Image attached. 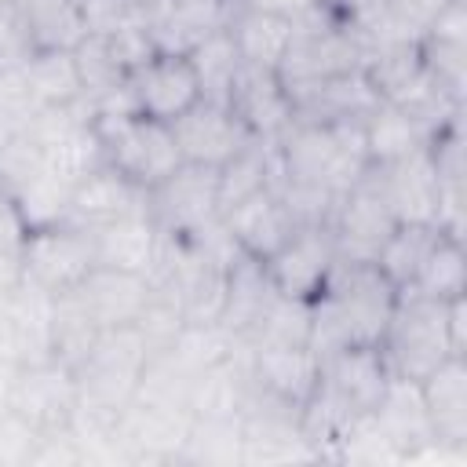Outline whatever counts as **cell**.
Segmentation results:
<instances>
[{
  "label": "cell",
  "mask_w": 467,
  "mask_h": 467,
  "mask_svg": "<svg viewBox=\"0 0 467 467\" xmlns=\"http://www.w3.org/2000/svg\"><path fill=\"white\" fill-rule=\"evenodd\" d=\"M73 292L88 306V314L95 317L99 328L135 325L142 306L153 296L146 274H124V270H109V266H95Z\"/></svg>",
  "instance_id": "22"
},
{
  "label": "cell",
  "mask_w": 467,
  "mask_h": 467,
  "mask_svg": "<svg viewBox=\"0 0 467 467\" xmlns=\"http://www.w3.org/2000/svg\"><path fill=\"white\" fill-rule=\"evenodd\" d=\"M150 215L161 230L193 234L219 219V168L179 164L161 186L150 190Z\"/></svg>",
  "instance_id": "10"
},
{
  "label": "cell",
  "mask_w": 467,
  "mask_h": 467,
  "mask_svg": "<svg viewBox=\"0 0 467 467\" xmlns=\"http://www.w3.org/2000/svg\"><path fill=\"white\" fill-rule=\"evenodd\" d=\"M40 431L26 423L18 412L0 405V467H29Z\"/></svg>",
  "instance_id": "40"
},
{
  "label": "cell",
  "mask_w": 467,
  "mask_h": 467,
  "mask_svg": "<svg viewBox=\"0 0 467 467\" xmlns=\"http://www.w3.org/2000/svg\"><path fill=\"white\" fill-rule=\"evenodd\" d=\"M427 416L438 441L467 449V358H449L420 379Z\"/></svg>",
  "instance_id": "23"
},
{
  "label": "cell",
  "mask_w": 467,
  "mask_h": 467,
  "mask_svg": "<svg viewBox=\"0 0 467 467\" xmlns=\"http://www.w3.org/2000/svg\"><path fill=\"white\" fill-rule=\"evenodd\" d=\"M22 270L33 285L47 288L51 296L77 288L95 270L91 230L77 223H51V226L29 230L22 244Z\"/></svg>",
  "instance_id": "6"
},
{
  "label": "cell",
  "mask_w": 467,
  "mask_h": 467,
  "mask_svg": "<svg viewBox=\"0 0 467 467\" xmlns=\"http://www.w3.org/2000/svg\"><path fill=\"white\" fill-rule=\"evenodd\" d=\"M387 379L390 368L379 347H343L321 358V383L354 412H372Z\"/></svg>",
  "instance_id": "21"
},
{
  "label": "cell",
  "mask_w": 467,
  "mask_h": 467,
  "mask_svg": "<svg viewBox=\"0 0 467 467\" xmlns=\"http://www.w3.org/2000/svg\"><path fill=\"white\" fill-rule=\"evenodd\" d=\"M336 263H339V248H336L332 226L328 223H299L292 230V237L270 259H263V270H266L274 292L310 303L325 288Z\"/></svg>",
  "instance_id": "7"
},
{
  "label": "cell",
  "mask_w": 467,
  "mask_h": 467,
  "mask_svg": "<svg viewBox=\"0 0 467 467\" xmlns=\"http://www.w3.org/2000/svg\"><path fill=\"white\" fill-rule=\"evenodd\" d=\"M29 55V36L22 22L18 0H0V62H15Z\"/></svg>",
  "instance_id": "42"
},
{
  "label": "cell",
  "mask_w": 467,
  "mask_h": 467,
  "mask_svg": "<svg viewBox=\"0 0 467 467\" xmlns=\"http://www.w3.org/2000/svg\"><path fill=\"white\" fill-rule=\"evenodd\" d=\"M383 175V190L390 201V212L398 223H423L438 226V201H441V179L434 168V157L427 146L412 150L409 157L394 164H376Z\"/></svg>",
  "instance_id": "17"
},
{
  "label": "cell",
  "mask_w": 467,
  "mask_h": 467,
  "mask_svg": "<svg viewBox=\"0 0 467 467\" xmlns=\"http://www.w3.org/2000/svg\"><path fill=\"white\" fill-rule=\"evenodd\" d=\"M226 33H230V40H234V47H237L244 66L277 69L281 58L288 55V44H292V18L234 4L230 18H226Z\"/></svg>",
  "instance_id": "25"
},
{
  "label": "cell",
  "mask_w": 467,
  "mask_h": 467,
  "mask_svg": "<svg viewBox=\"0 0 467 467\" xmlns=\"http://www.w3.org/2000/svg\"><path fill=\"white\" fill-rule=\"evenodd\" d=\"M26 281V270H22V255H11V252H0V306L18 292V285Z\"/></svg>",
  "instance_id": "47"
},
{
  "label": "cell",
  "mask_w": 467,
  "mask_h": 467,
  "mask_svg": "<svg viewBox=\"0 0 467 467\" xmlns=\"http://www.w3.org/2000/svg\"><path fill=\"white\" fill-rule=\"evenodd\" d=\"M328 226H332L339 259L376 263L383 241L398 226V219L390 212V201H387V190H383V175H379L376 164L347 193L336 197L332 215H328Z\"/></svg>",
  "instance_id": "5"
},
{
  "label": "cell",
  "mask_w": 467,
  "mask_h": 467,
  "mask_svg": "<svg viewBox=\"0 0 467 467\" xmlns=\"http://www.w3.org/2000/svg\"><path fill=\"white\" fill-rule=\"evenodd\" d=\"M310 325H314V310L306 299H288L281 292H274V299L266 303L263 317L252 325V332L241 339L244 347H263V343H310Z\"/></svg>",
  "instance_id": "36"
},
{
  "label": "cell",
  "mask_w": 467,
  "mask_h": 467,
  "mask_svg": "<svg viewBox=\"0 0 467 467\" xmlns=\"http://www.w3.org/2000/svg\"><path fill=\"white\" fill-rule=\"evenodd\" d=\"M361 135H365V150H368V164H394L401 157H409L412 150L427 146V131L416 124V117L394 102H379L365 120H361Z\"/></svg>",
  "instance_id": "29"
},
{
  "label": "cell",
  "mask_w": 467,
  "mask_h": 467,
  "mask_svg": "<svg viewBox=\"0 0 467 467\" xmlns=\"http://www.w3.org/2000/svg\"><path fill=\"white\" fill-rule=\"evenodd\" d=\"M95 131L102 135V150H106V164H113L120 175H128L135 186H142L146 193L153 186H161L179 164V142L171 124L164 120H150L142 113L131 117H117V120H91Z\"/></svg>",
  "instance_id": "4"
},
{
  "label": "cell",
  "mask_w": 467,
  "mask_h": 467,
  "mask_svg": "<svg viewBox=\"0 0 467 467\" xmlns=\"http://www.w3.org/2000/svg\"><path fill=\"white\" fill-rule=\"evenodd\" d=\"M91 241H95V266H109V270H124V274H146L153 255H157L161 226L150 212H135V215H124L117 223L91 230Z\"/></svg>",
  "instance_id": "24"
},
{
  "label": "cell",
  "mask_w": 467,
  "mask_h": 467,
  "mask_svg": "<svg viewBox=\"0 0 467 467\" xmlns=\"http://www.w3.org/2000/svg\"><path fill=\"white\" fill-rule=\"evenodd\" d=\"M445 325H449V343L456 358H467V296H456L445 303Z\"/></svg>",
  "instance_id": "45"
},
{
  "label": "cell",
  "mask_w": 467,
  "mask_h": 467,
  "mask_svg": "<svg viewBox=\"0 0 467 467\" xmlns=\"http://www.w3.org/2000/svg\"><path fill=\"white\" fill-rule=\"evenodd\" d=\"M29 237V226L11 197V190L0 186V252H11V255H22V244Z\"/></svg>",
  "instance_id": "44"
},
{
  "label": "cell",
  "mask_w": 467,
  "mask_h": 467,
  "mask_svg": "<svg viewBox=\"0 0 467 467\" xmlns=\"http://www.w3.org/2000/svg\"><path fill=\"white\" fill-rule=\"evenodd\" d=\"M379 350H383L387 368L394 376H405V379H416V383L427 372H434L441 361L456 358L452 343H449L445 303L431 299V296H420L412 288H401Z\"/></svg>",
  "instance_id": "2"
},
{
  "label": "cell",
  "mask_w": 467,
  "mask_h": 467,
  "mask_svg": "<svg viewBox=\"0 0 467 467\" xmlns=\"http://www.w3.org/2000/svg\"><path fill=\"white\" fill-rule=\"evenodd\" d=\"M150 358L153 354H150V347H146V339L135 325L102 328L95 336L91 350L73 368L80 398L95 401V405H106V409H124L135 398Z\"/></svg>",
  "instance_id": "3"
},
{
  "label": "cell",
  "mask_w": 467,
  "mask_h": 467,
  "mask_svg": "<svg viewBox=\"0 0 467 467\" xmlns=\"http://www.w3.org/2000/svg\"><path fill=\"white\" fill-rule=\"evenodd\" d=\"M230 109L234 117L248 128L252 139H281L296 124V102L277 77V69H259V66H241L234 91H230Z\"/></svg>",
  "instance_id": "14"
},
{
  "label": "cell",
  "mask_w": 467,
  "mask_h": 467,
  "mask_svg": "<svg viewBox=\"0 0 467 467\" xmlns=\"http://www.w3.org/2000/svg\"><path fill=\"white\" fill-rule=\"evenodd\" d=\"M412 292L431 296V299H456L467 296V252H463V237L452 234H438V241L431 244L427 259L420 263L412 285Z\"/></svg>",
  "instance_id": "33"
},
{
  "label": "cell",
  "mask_w": 467,
  "mask_h": 467,
  "mask_svg": "<svg viewBox=\"0 0 467 467\" xmlns=\"http://www.w3.org/2000/svg\"><path fill=\"white\" fill-rule=\"evenodd\" d=\"M398 303V288L376 263L339 259L325 288L310 299V347L325 358L343 347H379Z\"/></svg>",
  "instance_id": "1"
},
{
  "label": "cell",
  "mask_w": 467,
  "mask_h": 467,
  "mask_svg": "<svg viewBox=\"0 0 467 467\" xmlns=\"http://www.w3.org/2000/svg\"><path fill=\"white\" fill-rule=\"evenodd\" d=\"M379 91L368 80L365 66L336 73L321 84H314L306 95L296 99V120H314V124H361L376 106Z\"/></svg>",
  "instance_id": "20"
},
{
  "label": "cell",
  "mask_w": 467,
  "mask_h": 467,
  "mask_svg": "<svg viewBox=\"0 0 467 467\" xmlns=\"http://www.w3.org/2000/svg\"><path fill=\"white\" fill-rule=\"evenodd\" d=\"M171 131L182 161L204 164V168H223L230 157H237L252 142L248 128L234 117V109L212 106V102H197L193 109H186L179 120H171Z\"/></svg>",
  "instance_id": "13"
},
{
  "label": "cell",
  "mask_w": 467,
  "mask_h": 467,
  "mask_svg": "<svg viewBox=\"0 0 467 467\" xmlns=\"http://www.w3.org/2000/svg\"><path fill=\"white\" fill-rule=\"evenodd\" d=\"M29 467H84V456H80V445H77L73 431L69 427L40 431Z\"/></svg>",
  "instance_id": "41"
},
{
  "label": "cell",
  "mask_w": 467,
  "mask_h": 467,
  "mask_svg": "<svg viewBox=\"0 0 467 467\" xmlns=\"http://www.w3.org/2000/svg\"><path fill=\"white\" fill-rule=\"evenodd\" d=\"M379 431L387 434V441L394 445L398 460L401 463H412V456H420L427 445L438 441L434 434V423L427 416V405H423V394H420V383L416 379H405V376H394L387 379L376 409H372Z\"/></svg>",
  "instance_id": "18"
},
{
  "label": "cell",
  "mask_w": 467,
  "mask_h": 467,
  "mask_svg": "<svg viewBox=\"0 0 467 467\" xmlns=\"http://www.w3.org/2000/svg\"><path fill=\"white\" fill-rule=\"evenodd\" d=\"M73 190L77 182L58 175L55 168L40 164L36 171H29L18 186H11V197L26 219L29 230H40V226H51V223H66L69 215V201H73Z\"/></svg>",
  "instance_id": "30"
},
{
  "label": "cell",
  "mask_w": 467,
  "mask_h": 467,
  "mask_svg": "<svg viewBox=\"0 0 467 467\" xmlns=\"http://www.w3.org/2000/svg\"><path fill=\"white\" fill-rule=\"evenodd\" d=\"M131 95H135V109L150 120H179L186 109H193L201 102V88H197V73L190 66L186 55H164L157 51L142 69H135L131 77Z\"/></svg>",
  "instance_id": "11"
},
{
  "label": "cell",
  "mask_w": 467,
  "mask_h": 467,
  "mask_svg": "<svg viewBox=\"0 0 467 467\" xmlns=\"http://www.w3.org/2000/svg\"><path fill=\"white\" fill-rule=\"evenodd\" d=\"M423 36L449 40V44H467V0H445L434 11V18H431Z\"/></svg>",
  "instance_id": "43"
},
{
  "label": "cell",
  "mask_w": 467,
  "mask_h": 467,
  "mask_svg": "<svg viewBox=\"0 0 467 467\" xmlns=\"http://www.w3.org/2000/svg\"><path fill=\"white\" fill-rule=\"evenodd\" d=\"M15 368H18V365H11V361H4V358H0V405H4V394H7V383H11Z\"/></svg>",
  "instance_id": "48"
},
{
  "label": "cell",
  "mask_w": 467,
  "mask_h": 467,
  "mask_svg": "<svg viewBox=\"0 0 467 467\" xmlns=\"http://www.w3.org/2000/svg\"><path fill=\"white\" fill-rule=\"evenodd\" d=\"M186 58H190V66L197 73L201 102H212V106H226L230 109V91H234V80H237V73H241L244 62L237 55L226 26L215 29V33H208Z\"/></svg>",
  "instance_id": "32"
},
{
  "label": "cell",
  "mask_w": 467,
  "mask_h": 467,
  "mask_svg": "<svg viewBox=\"0 0 467 467\" xmlns=\"http://www.w3.org/2000/svg\"><path fill=\"white\" fill-rule=\"evenodd\" d=\"M73 62H77L80 88H84V99H88V102L106 99L109 91H117V88L128 80V73H124V69L117 66V58L109 55L106 40L95 36V33H88V36L73 47Z\"/></svg>",
  "instance_id": "37"
},
{
  "label": "cell",
  "mask_w": 467,
  "mask_h": 467,
  "mask_svg": "<svg viewBox=\"0 0 467 467\" xmlns=\"http://www.w3.org/2000/svg\"><path fill=\"white\" fill-rule=\"evenodd\" d=\"M234 0H153L146 7V26L164 55H190L208 33L223 29Z\"/></svg>",
  "instance_id": "16"
},
{
  "label": "cell",
  "mask_w": 467,
  "mask_h": 467,
  "mask_svg": "<svg viewBox=\"0 0 467 467\" xmlns=\"http://www.w3.org/2000/svg\"><path fill=\"white\" fill-rule=\"evenodd\" d=\"M219 223H223V230L237 241V248H241L244 255L259 259V263L270 259V255L292 237V230L299 226L296 215H292V208H288V201L281 197L277 186H266V190H259V193H252V197L230 204V208L219 215Z\"/></svg>",
  "instance_id": "12"
},
{
  "label": "cell",
  "mask_w": 467,
  "mask_h": 467,
  "mask_svg": "<svg viewBox=\"0 0 467 467\" xmlns=\"http://www.w3.org/2000/svg\"><path fill=\"white\" fill-rule=\"evenodd\" d=\"M102 328L95 325V317L88 314V306L77 299V292H58L55 296V321H51V347H55V358L66 361L69 368L80 365V358L91 350L95 336Z\"/></svg>",
  "instance_id": "35"
},
{
  "label": "cell",
  "mask_w": 467,
  "mask_h": 467,
  "mask_svg": "<svg viewBox=\"0 0 467 467\" xmlns=\"http://www.w3.org/2000/svg\"><path fill=\"white\" fill-rule=\"evenodd\" d=\"M438 234H445V230L423 226V223H398L394 234L383 241V248H379V255H376V266L383 270V277H387L398 292L412 285V277H416L420 263L427 259L431 244L438 241Z\"/></svg>",
  "instance_id": "34"
},
{
  "label": "cell",
  "mask_w": 467,
  "mask_h": 467,
  "mask_svg": "<svg viewBox=\"0 0 467 467\" xmlns=\"http://www.w3.org/2000/svg\"><path fill=\"white\" fill-rule=\"evenodd\" d=\"M190 427H193L190 409L153 401V398H131L120 409V445L128 452V467L179 463Z\"/></svg>",
  "instance_id": "9"
},
{
  "label": "cell",
  "mask_w": 467,
  "mask_h": 467,
  "mask_svg": "<svg viewBox=\"0 0 467 467\" xmlns=\"http://www.w3.org/2000/svg\"><path fill=\"white\" fill-rule=\"evenodd\" d=\"M29 51H73L88 36L80 0H18Z\"/></svg>",
  "instance_id": "26"
},
{
  "label": "cell",
  "mask_w": 467,
  "mask_h": 467,
  "mask_svg": "<svg viewBox=\"0 0 467 467\" xmlns=\"http://www.w3.org/2000/svg\"><path fill=\"white\" fill-rule=\"evenodd\" d=\"M135 212H150V193L142 186H135L128 175H120L113 164H102L77 182L66 223H77L84 230H99V226L117 223V219L135 215Z\"/></svg>",
  "instance_id": "19"
},
{
  "label": "cell",
  "mask_w": 467,
  "mask_h": 467,
  "mask_svg": "<svg viewBox=\"0 0 467 467\" xmlns=\"http://www.w3.org/2000/svg\"><path fill=\"white\" fill-rule=\"evenodd\" d=\"M244 452V427L241 416H204L193 420L179 463L190 467H241Z\"/></svg>",
  "instance_id": "31"
},
{
  "label": "cell",
  "mask_w": 467,
  "mask_h": 467,
  "mask_svg": "<svg viewBox=\"0 0 467 467\" xmlns=\"http://www.w3.org/2000/svg\"><path fill=\"white\" fill-rule=\"evenodd\" d=\"M234 4L252 7V11H266V15H281V18H299L325 0H234Z\"/></svg>",
  "instance_id": "46"
},
{
  "label": "cell",
  "mask_w": 467,
  "mask_h": 467,
  "mask_svg": "<svg viewBox=\"0 0 467 467\" xmlns=\"http://www.w3.org/2000/svg\"><path fill=\"white\" fill-rule=\"evenodd\" d=\"M22 77H26V88L40 109L84 102L73 51H29L22 58Z\"/></svg>",
  "instance_id": "28"
},
{
  "label": "cell",
  "mask_w": 467,
  "mask_h": 467,
  "mask_svg": "<svg viewBox=\"0 0 467 467\" xmlns=\"http://www.w3.org/2000/svg\"><path fill=\"white\" fill-rule=\"evenodd\" d=\"M252 354V379L259 390L288 401V405H306L321 379V354L310 343H263L248 347Z\"/></svg>",
  "instance_id": "15"
},
{
  "label": "cell",
  "mask_w": 467,
  "mask_h": 467,
  "mask_svg": "<svg viewBox=\"0 0 467 467\" xmlns=\"http://www.w3.org/2000/svg\"><path fill=\"white\" fill-rule=\"evenodd\" d=\"M270 299H274V285H270L263 263L252 255H241L230 270V281H226V303H223L219 325L234 339H244L252 332V325L263 317Z\"/></svg>",
  "instance_id": "27"
},
{
  "label": "cell",
  "mask_w": 467,
  "mask_h": 467,
  "mask_svg": "<svg viewBox=\"0 0 467 467\" xmlns=\"http://www.w3.org/2000/svg\"><path fill=\"white\" fill-rule=\"evenodd\" d=\"M77 401H80L77 372L58 358L18 365L7 383V394H4V405L11 412H18L26 423H33L36 431L66 427Z\"/></svg>",
  "instance_id": "8"
},
{
  "label": "cell",
  "mask_w": 467,
  "mask_h": 467,
  "mask_svg": "<svg viewBox=\"0 0 467 467\" xmlns=\"http://www.w3.org/2000/svg\"><path fill=\"white\" fill-rule=\"evenodd\" d=\"M332 460H339V463H372V467L376 463H401L398 452H394V445L387 441V434L379 431V423H376L372 412L358 416L343 431V438L336 441Z\"/></svg>",
  "instance_id": "38"
},
{
  "label": "cell",
  "mask_w": 467,
  "mask_h": 467,
  "mask_svg": "<svg viewBox=\"0 0 467 467\" xmlns=\"http://www.w3.org/2000/svg\"><path fill=\"white\" fill-rule=\"evenodd\" d=\"M102 40H106L109 55L117 58V66H120L128 77H131L135 69H142V66L157 55V44H153V36H150L146 15H142V18H131V22H124V26H117V29L106 33Z\"/></svg>",
  "instance_id": "39"
}]
</instances>
